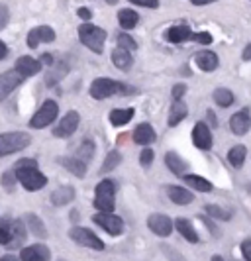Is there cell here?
<instances>
[{"label": "cell", "mask_w": 251, "mask_h": 261, "mask_svg": "<svg viewBox=\"0 0 251 261\" xmlns=\"http://www.w3.org/2000/svg\"><path fill=\"white\" fill-rule=\"evenodd\" d=\"M133 89H130L128 85L124 83H118V81H112V79H96L91 85V96L96 98V100H104V98H110L114 96L116 92H122V94H132Z\"/></svg>", "instance_id": "obj_1"}, {"label": "cell", "mask_w": 251, "mask_h": 261, "mask_svg": "<svg viewBox=\"0 0 251 261\" xmlns=\"http://www.w3.org/2000/svg\"><path fill=\"white\" fill-rule=\"evenodd\" d=\"M108 38L106 30L93 24H82L79 26V39L82 45H87L91 51L94 53H102L104 51V41Z\"/></svg>", "instance_id": "obj_2"}, {"label": "cell", "mask_w": 251, "mask_h": 261, "mask_svg": "<svg viewBox=\"0 0 251 261\" xmlns=\"http://www.w3.org/2000/svg\"><path fill=\"white\" fill-rule=\"evenodd\" d=\"M32 144V138L26 132H6L0 134V157L18 153L22 149H26Z\"/></svg>", "instance_id": "obj_3"}, {"label": "cell", "mask_w": 251, "mask_h": 261, "mask_svg": "<svg viewBox=\"0 0 251 261\" xmlns=\"http://www.w3.org/2000/svg\"><path fill=\"white\" fill-rule=\"evenodd\" d=\"M14 173H16L20 185H22L26 191H30V193L41 191V189L47 185V177H45L38 167H14Z\"/></svg>", "instance_id": "obj_4"}, {"label": "cell", "mask_w": 251, "mask_h": 261, "mask_svg": "<svg viewBox=\"0 0 251 261\" xmlns=\"http://www.w3.org/2000/svg\"><path fill=\"white\" fill-rule=\"evenodd\" d=\"M114 196H116V185L110 179H104L96 185V193H94V206L98 212H114Z\"/></svg>", "instance_id": "obj_5"}, {"label": "cell", "mask_w": 251, "mask_h": 261, "mask_svg": "<svg viewBox=\"0 0 251 261\" xmlns=\"http://www.w3.org/2000/svg\"><path fill=\"white\" fill-rule=\"evenodd\" d=\"M57 114H59V106H57L55 100L49 98V100H45V102L41 105V108L34 114V116L30 118V126L36 128V130H41V128H45V126L53 124L55 118H57Z\"/></svg>", "instance_id": "obj_6"}, {"label": "cell", "mask_w": 251, "mask_h": 261, "mask_svg": "<svg viewBox=\"0 0 251 261\" xmlns=\"http://www.w3.org/2000/svg\"><path fill=\"white\" fill-rule=\"evenodd\" d=\"M71 240L77 242L79 246H85V248H91L94 251H102L104 249V242L98 238V236L91 232L89 228H71Z\"/></svg>", "instance_id": "obj_7"}, {"label": "cell", "mask_w": 251, "mask_h": 261, "mask_svg": "<svg viewBox=\"0 0 251 261\" xmlns=\"http://www.w3.org/2000/svg\"><path fill=\"white\" fill-rule=\"evenodd\" d=\"M93 220L110 236H120L124 232V220L114 212H98L93 216Z\"/></svg>", "instance_id": "obj_8"}, {"label": "cell", "mask_w": 251, "mask_h": 261, "mask_svg": "<svg viewBox=\"0 0 251 261\" xmlns=\"http://www.w3.org/2000/svg\"><path fill=\"white\" fill-rule=\"evenodd\" d=\"M24 81H26V77H24L18 69L4 71V73L0 75V100L8 98V96L12 94V91H16Z\"/></svg>", "instance_id": "obj_9"}, {"label": "cell", "mask_w": 251, "mask_h": 261, "mask_svg": "<svg viewBox=\"0 0 251 261\" xmlns=\"http://www.w3.org/2000/svg\"><path fill=\"white\" fill-rule=\"evenodd\" d=\"M79 122H80V116L77 110H69L65 116L61 118V122L53 128V136L55 138H71L77 128H79Z\"/></svg>", "instance_id": "obj_10"}, {"label": "cell", "mask_w": 251, "mask_h": 261, "mask_svg": "<svg viewBox=\"0 0 251 261\" xmlns=\"http://www.w3.org/2000/svg\"><path fill=\"white\" fill-rule=\"evenodd\" d=\"M147 226H149V230H151L153 234H157L159 238H167V236H171L175 224H173V220L167 214H151V216L147 218Z\"/></svg>", "instance_id": "obj_11"}, {"label": "cell", "mask_w": 251, "mask_h": 261, "mask_svg": "<svg viewBox=\"0 0 251 261\" xmlns=\"http://www.w3.org/2000/svg\"><path fill=\"white\" fill-rule=\"evenodd\" d=\"M53 39H55L53 28L38 26L34 28V30H30V34H27V47L30 49H36L40 43H47V41H53Z\"/></svg>", "instance_id": "obj_12"}, {"label": "cell", "mask_w": 251, "mask_h": 261, "mask_svg": "<svg viewBox=\"0 0 251 261\" xmlns=\"http://www.w3.org/2000/svg\"><path fill=\"white\" fill-rule=\"evenodd\" d=\"M192 144L199 149H210L212 147V134L206 122H197L192 128Z\"/></svg>", "instance_id": "obj_13"}, {"label": "cell", "mask_w": 251, "mask_h": 261, "mask_svg": "<svg viewBox=\"0 0 251 261\" xmlns=\"http://www.w3.org/2000/svg\"><path fill=\"white\" fill-rule=\"evenodd\" d=\"M51 259V253L47 246L43 244H34V246H27L20 251V261H49Z\"/></svg>", "instance_id": "obj_14"}, {"label": "cell", "mask_w": 251, "mask_h": 261, "mask_svg": "<svg viewBox=\"0 0 251 261\" xmlns=\"http://www.w3.org/2000/svg\"><path fill=\"white\" fill-rule=\"evenodd\" d=\"M251 128V116L249 110H239L234 116L230 118V130L236 136H245Z\"/></svg>", "instance_id": "obj_15"}, {"label": "cell", "mask_w": 251, "mask_h": 261, "mask_svg": "<svg viewBox=\"0 0 251 261\" xmlns=\"http://www.w3.org/2000/svg\"><path fill=\"white\" fill-rule=\"evenodd\" d=\"M132 136H133V142L137 145H149L157 140V134L153 130V126L147 124V122H142V124L133 130Z\"/></svg>", "instance_id": "obj_16"}, {"label": "cell", "mask_w": 251, "mask_h": 261, "mask_svg": "<svg viewBox=\"0 0 251 261\" xmlns=\"http://www.w3.org/2000/svg\"><path fill=\"white\" fill-rule=\"evenodd\" d=\"M194 61H197V65L199 69L202 71H206V73H210V71H216L218 65H220V59H218V55L210 49H202L194 55Z\"/></svg>", "instance_id": "obj_17"}, {"label": "cell", "mask_w": 251, "mask_h": 261, "mask_svg": "<svg viewBox=\"0 0 251 261\" xmlns=\"http://www.w3.org/2000/svg\"><path fill=\"white\" fill-rule=\"evenodd\" d=\"M14 69H18L24 77H32V75H38L41 71V61L40 59H34V57H30V55H22L18 61H16V67Z\"/></svg>", "instance_id": "obj_18"}, {"label": "cell", "mask_w": 251, "mask_h": 261, "mask_svg": "<svg viewBox=\"0 0 251 261\" xmlns=\"http://www.w3.org/2000/svg\"><path fill=\"white\" fill-rule=\"evenodd\" d=\"M167 196L171 198L175 204H179V206H186V204H190L194 200V195L188 189L177 187V185H169L167 187Z\"/></svg>", "instance_id": "obj_19"}, {"label": "cell", "mask_w": 251, "mask_h": 261, "mask_svg": "<svg viewBox=\"0 0 251 261\" xmlns=\"http://www.w3.org/2000/svg\"><path fill=\"white\" fill-rule=\"evenodd\" d=\"M75 200V189L71 185H65V187H59L51 193V202L55 206H65L69 202Z\"/></svg>", "instance_id": "obj_20"}, {"label": "cell", "mask_w": 251, "mask_h": 261, "mask_svg": "<svg viewBox=\"0 0 251 261\" xmlns=\"http://www.w3.org/2000/svg\"><path fill=\"white\" fill-rule=\"evenodd\" d=\"M175 228L179 230V234L183 236L186 242H190V244H197L199 242V234H197L194 226H192V222L188 218H177L175 220Z\"/></svg>", "instance_id": "obj_21"}, {"label": "cell", "mask_w": 251, "mask_h": 261, "mask_svg": "<svg viewBox=\"0 0 251 261\" xmlns=\"http://www.w3.org/2000/svg\"><path fill=\"white\" fill-rule=\"evenodd\" d=\"M59 163H61L67 171H71L75 177H79V179H82V177L87 175V163L80 161L79 157H61Z\"/></svg>", "instance_id": "obj_22"}, {"label": "cell", "mask_w": 251, "mask_h": 261, "mask_svg": "<svg viewBox=\"0 0 251 261\" xmlns=\"http://www.w3.org/2000/svg\"><path fill=\"white\" fill-rule=\"evenodd\" d=\"M112 61H114V65L118 67L120 71H130L133 65L132 51L122 49V47H116V49L112 51Z\"/></svg>", "instance_id": "obj_23"}, {"label": "cell", "mask_w": 251, "mask_h": 261, "mask_svg": "<svg viewBox=\"0 0 251 261\" xmlns=\"http://www.w3.org/2000/svg\"><path fill=\"white\" fill-rule=\"evenodd\" d=\"M188 116V108L183 100H177V102H173L171 106V112H169V126L175 128V126H179L185 118Z\"/></svg>", "instance_id": "obj_24"}, {"label": "cell", "mask_w": 251, "mask_h": 261, "mask_svg": "<svg viewBox=\"0 0 251 261\" xmlns=\"http://www.w3.org/2000/svg\"><path fill=\"white\" fill-rule=\"evenodd\" d=\"M192 30L188 26H173L169 28V32H167V39L171 41V43H183L186 39H192Z\"/></svg>", "instance_id": "obj_25"}, {"label": "cell", "mask_w": 251, "mask_h": 261, "mask_svg": "<svg viewBox=\"0 0 251 261\" xmlns=\"http://www.w3.org/2000/svg\"><path fill=\"white\" fill-rule=\"evenodd\" d=\"M133 114H135L133 108H116L110 112V122H112V126L120 128V126H126L133 118Z\"/></svg>", "instance_id": "obj_26"}, {"label": "cell", "mask_w": 251, "mask_h": 261, "mask_svg": "<svg viewBox=\"0 0 251 261\" xmlns=\"http://www.w3.org/2000/svg\"><path fill=\"white\" fill-rule=\"evenodd\" d=\"M118 22L122 30H133L140 22V14L135 10H130V8H124L118 12Z\"/></svg>", "instance_id": "obj_27"}, {"label": "cell", "mask_w": 251, "mask_h": 261, "mask_svg": "<svg viewBox=\"0 0 251 261\" xmlns=\"http://www.w3.org/2000/svg\"><path fill=\"white\" fill-rule=\"evenodd\" d=\"M165 165H167L175 175H179V177H181V175H185L186 167H188V165H186V161H183L181 155H177L175 151H169V153L165 155Z\"/></svg>", "instance_id": "obj_28"}, {"label": "cell", "mask_w": 251, "mask_h": 261, "mask_svg": "<svg viewBox=\"0 0 251 261\" xmlns=\"http://www.w3.org/2000/svg\"><path fill=\"white\" fill-rule=\"evenodd\" d=\"M24 218H26V224H27V228H30V232L34 236H38V238H45V236H47V228H45V224L41 222V218H38L36 214H26Z\"/></svg>", "instance_id": "obj_29"}, {"label": "cell", "mask_w": 251, "mask_h": 261, "mask_svg": "<svg viewBox=\"0 0 251 261\" xmlns=\"http://www.w3.org/2000/svg\"><path fill=\"white\" fill-rule=\"evenodd\" d=\"M185 183L188 187H192L194 191H199V193H210L212 191L210 181H206L204 177H199V175H185Z\"/></svg>", "instance_id": "obj_30"}, {"label": "cell", "mask_w": 251, "mask_h": 261, "mask_svg": "<svg viewBox=\"0 0 251 261\" xmlns=\"http://www.w3.org/2000/svg\"><path fill=\"white\" fill-rule=\"evenodd\" d=\"M245 155H247V147L245 145H234L230 151H228V161L234 165V167H241L245 163Z\"/></svg>", "instance_id": "obj_31"}, {"label": "cell", "mask_w": 251, "mask_h": 261, "mask_svg": "<svg viewBox=\"0 0 251 261\" xmlns=\"http://www.w3.org/2000/svg\"><path fill=\"white\" fill-rule=\"evenodd\" d=\"M214 102L218 106H224V108L232 106L234 105V92L230 89H216L214 91Z\"/></svg>", "instance_id": "obj_32"}, {"label": "cell", "mask_w": 251, "mask_h": 261, "mask_svg": "<svg viewBox=\"0 0 251 261\" xmlns=\"http://www.w3.org/2000/svg\"><path fill=\"white\" fill-rule=\"evenodd\" d=\"M94 151H96V145H94V142H91V140H85V142H82V144L79 145V151H77V157H79L80 161L89 163V161L93 159Z\"/></svg>", "instance_id": "obj_33"}, {"label": "cell", "mask_w": 251, "mask_h": 261, "mask_svg": "<svg viewBox=\"0 0 251 261\" xmlns=\"http://www.w3.org/2000/svg\"><path fill=\"white\" fill-rule=\"evenodd\" d=\"M206 214H210L212 218H216V220H222V222H228V220H232V214L224 210L222 206H216V204H206Z\"/></svg>", "instance_id": "obj_34"}, {"label": "cell", "mask_w": 251, "mask_h": 261, "mask_svg": "<svg viewBox=\"0 0 251 261\" xmlns=\"http://www.w3.org/2000/svg\"><path fill=\"white\" fill-rule=\"evenodd\" d=\"M120 161H122V155H120L118 151H110V153L106 155L104 163H102V167H100L98 173H108V171L116 169L120 165Z\"/></svg>", "instance_id": "obj_35"}, {"label": "cell", "mask_w": 251, "mask_h": 261, "mask_svg": "<svg viewBox=\"0 0 251 261\" xmlns=\"http://www.w3.org/2000/svg\"><path fill=\"white\" fill-rule=\"evenodd\" d=\"M116 41H118V47H122V49H128V51H135L137 49V41L130 34H126V32L118 34Z\"/></svg>", "instance_id": "obj_36"}, {"label": "cell", "mask_w": 251, "mask_h": 261, "mask_svg": "<svg viewBox=\"0 0 251 261\" xmlns=\"http://www.w3.org/2000/svg\"><path fill=\"white\" fill-rule=\"evenodd\" d=\"M12 234L16 244H22L26 240V230H24V224L20 222V220H14L12 222Z\"/></svg>", "instance_id": "obj_37"}, {"label": "cell", "mask_w": 251, "mask_h": 261, "mask_svg": "<svg viewBox=\"0 0 251 261\" xmlns=\"http://www.w3.org/2000/svg\"><path fill=\"white\" fill-rule=\"evenodd\" d=\"M10 244H14L12 230H8L6 224H2L0 226V246H10Z\"/></svg>", "instance_id": "obj_38"}, {"label": "cell", "mask_w": 251, "mask_h": 261, "mask_svg": "<svg viewBox=\"0 0 251 261\" xmlns=\"http://www.w3.org/2000/svg\"><path fill=\"white\" fill-rule=\"evenodd\" d=\"M16 181H18V177H16L14 171H6V173L2 175V185L6 187V191H12L14 187H16Z\"/></svg>", "instance_id": "obj_39"}, {"label": "cell", "mask_w": 251, "mask_h": 261, "mask_svg": "<svg viewBox=\"0 0 251 261\" xmlns=\"http://www.w3.org/2000/svg\"><path fill=\"white\" fill-rule=\"evenodd\" d=\"M185 92H186V85L185 83H177L175 87H173V100L177 102V100H183V96H185Z\"/></svg>", "instance_id": "obj_40"}, {"label": "cell", "mask_w": 251, "mask_h": 261, "mask_svg": "<svg viewBox=\"0 0 251 261\" xmlns=\"http://www.w3.org/2000/svg\"><path fill=\"white\" fill-rule=\"evenodd\" d=\"M153 151L149 149V147H146L144 151H142V155H140V163H142V167H149L151 163H153Z\"/></svg>", "instance_id": "obj_41"}, {"label": "cell", "mask_w": 251, "mask_h": 261, "mask_svg": "<svg viewBox=\"0 0 251 261\" xmlns=\"http://www.w3.org/2000/svg\"><path fill=\"white\" fill-rule=\"evenodd\" d=\"M8 20H10V10H8V6H6V4H0V30L6 28Z\"/></svg>", "instance_id": "obj_42"}, {"label": "cell", "mask_w": 251, "mask_h": 261, "mask_svg": "<svg viewBox=\"0 0 251 261\" xmlns=\"http://www.w3.org/2000/svg\"><path fill=\"white\" fill-rule=\"evenodd\" d=\"M192 39H194V41H199V43H202V45H208V43H212V36L208 34V32L194 34V36H192Z\"/></svg>", "instance_id": "obj_43"}, {"label": "cell", "mask_w": 251, "mask_h": 261, "mask_svg": "<svg viewBox=\"0 0 251 261\" xmlns=\"http://www.w3.org/2000/svg\"><path fill=\"white\" fill-rule=\"evenodd\" d=\"M130 2L144 6V8H159V0H130Z\"/></svg>", "instance_id": "obj_44"}, {"label": "cell", "mask_w": 251, "mask_h": 261, "mask_svg": "<svg viewBox=\"0 0 251 261\" xmlns=\"http://www.w3.org/2000/svg\"><path fill=\"white\" fill-rule=\"evenodd\" d=\"M14 167H38V161H36V159H27V157H24V159H20Z\"/></svg>", "instance_id": "obj_45"}, {"label": "cell", "mask_w": 251, "mask_h": 261, "mask_svg": "<svg viewBox=\"0 0 251 261\" xmlns=\"http://www.w3.org/2000/svg\"><path fill=\"white\" fill-rule=\"evenodd\" d=\"M241 253H243L245 261H251V240H245L241 244Z\"/></svg>", "instance_id": "obj_46"}, {"label": "cell", "mask_w": 251, "mask_h": 261, "mask_svg": "<svg viewBox=\"0 0 251 261\" xmlns=\"http://www.w3.org/2000/svg\"><path fill=\"white\" fill-rule=\"evenodd\" d=\"M77 14H79V18H82L85 22H89V20H91V16H93L91 10H89V8H85V6H80L79 10H77Z\"/></svg>", "instance_id": "obj_47"}, {"label": "cell", "mask_w": 251, "mask_h": 261, "mask_svg": "<svg viewBox=\"0 0 251 261\" xmlns=\"http://www.w3.org/2000/svg\"><path fill=\"white\" fill-rule=\"evenodd\" d=\"M40 61H41V65H51V63H53V55H49V53H43Z\"/></svg>", "instance_id": "obj_48"}, {"label": "cell", "mask_w": 251, "mask_h": 261, "mask_svg": "<svg viewBox=\"0 0 251 261\" xmlns=\"http://www.w3.org/2000/svg\"><path fill=\"white\" fill-rule=\"evenodd\" d=\"M6 55H8V47H6V43L0 39V61H2Z\"/></svg>", "instance_id": "obj_49"}, {"label": "cell", "mask_w": 251, "mask_h": 261, "mask_svg": "<svg viewBox=\"0 0 251 261\" xmlns=\"http://www.w3.org/2000/svg\"><path fill=\"white\" fill-rule=\"evenodd\" d=\"M241 57H243V61H249L251 59V43L249 45H245V49H243V53H241Z\"/></svg>", "instance_id": "obj_50"}, {"label": "cell", "mask_w": 251, "mask_h": 261, "mask_svg": "<svg viewBox=\"0 0 251 261\" xmlns=\"http://www.w3.org/2000/svg\"><path fill=\"white\" fill-rule=\"evenodd\" d=\"M194 6H206V4H212V2H218V0H190Z\"/></svg>", "instance_id": "obj_51"}, {"label": "cell", "mask_w": 251, "mask_h": 261, "mask_svg": "<svg viewBox=\"0 0 251 261\" xmlns=\"http://www.w3.org/2000/svg\"><path fill=\"white\" fill-rule=\"evenodd\" d=\"M208 120L212 122V126H218V124H216V116H214V112H212V110H208Z\"/></svg>", "instance_id": "obj_52"}, {"label": "cell", "mask_w": 251, "mask_h": 261, "mask_svg": "<svg viewBox=\"0 0 251 261\" xmlns=\"http://www.w3.org/2000/svg\"><path fill=\"white\" fill-rule=\"evenodd\" d=\"M0 261H20V259H18L16 255H4V257H2Z\"/></svg>", "instance_id": "obj_53"}, {"label": "cell", "mask_w": 251, "mask_h": 261, "mask_svg": "<svg viewBox=\"0 0 251 261\" xmlns=\"http://www.w3.org/2000/svg\"><path fill=\"white\" fill-rule=\"evenodd\" d=\"M210 261H224V257H222V255H214Z\"/></svg>", "instance_id": "obj_54"}, {"label": "cell", "mask_w": 251, "mask_h": 261, "mask_svg": "<svg viewBox=\"0 0 251 261\" xmlns=\"http://www.w3.org/2000/svg\"><path fill=\"white\" fill-rule=\"evenodd\" d=\"M104 2H108V4H118V0H104Z\"/></svg>", "instance_id": "obj_55"}]
</instances>
